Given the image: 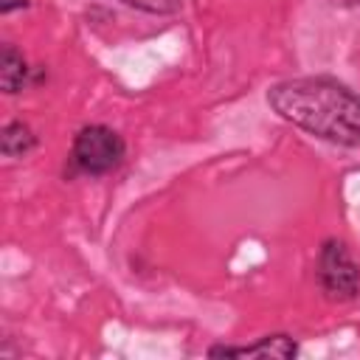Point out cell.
Returning a JSON list of instances; mask_svg holds the SVG:
<instances>
[{
	"mask_svg": "<svg viewBox=\"0 0 360 360\" xmlns=\"http://www.w3.org/2000/svg\"><path fill=\"white\" fill-rule=\"evenodd\" d=\"M132 8H141V11H149V14H174L183 0H121Z\"/></svg>",
	"mask_w": 360,
	"mask_h": 360,
	"instance_id": "obj_7",
	"label": "cell"
},
{
	"mask_svg": "<svg viewBox=\"0 0 360 360\" xmlns=\"http://www.w3.org/2000/svg\"><path fill=\"white\" fill-rule=\"evenodd\" d=\"M270 107L290 124L340 146H360V96L326 76L287 79L267 90Z\"/></svg>",
	"mask_w": 360,
	"mask_h": 360,
	"instance_id": "obj_1",
	"label": "cell"
},
{
	"mask_svg": "<svg viewBox=\"0 0 360 360\" xmlns=\"http://www.w3.org/2000/svg\"><path fill=\"white\" fill-rule=\"evenodd\" d=\"M335 6H360V0H332Z\"/></svg>",
	"mask_w": 360,
	"mask_h": 360,
	"instance_id": "obj_9",
	"label": "cell"
},
{
	"mask_svg": "<svg viewBox=\"0 0 360 360\" xmlns=\"http://www.w3.org/2000/svg\"><path fill=\"white\" fill-rule=\"evenodd\" d=\"M25 59L22 53H17L14 45H3V56H0V84L6 93H17L25 84Z\"/></svg>",
	"mask_w": 360,
	"mask_h": 360,
	"instance_id": "obj_5",
	"label": "cell"
},
{
	"mask_svg": "<svg viewBox=\"0 0 360 360\" xmlns=\"http://www.w3.org/2000/svg\"><path fill=\"white\" fill-rule=\"evenodd\" d=\"M211 357H292L295 343L287 335H267L250 346H214Z\"/></svg>",
	"mask_w": 360,
	"mask_h": 360,
	"instance_id": "obj_4",
	"label": "cell"
},
{
	"mask_svg": "<svg viewBox=\"0 0 360 360\" xmlns=\"http://www.w3.org/2000/svg\"><path fill=\"white\" fill-rule=\"evenodd\" d=\"M34 143H37V138L22 121H11V124L3 127L0 149H3L6 158H22V155H28L34 149Z\"/></svg>",
	"mask_w": 360,
	"mask_h": 360,
	"instance_id": "obj_6",
	"label": "cell"
},
{
	"mask_svg": "<svg viewBox=\"0 0 360 360\" xmlns=\"http://www.w3.org/2000/svg\"><path fill=\"white\" fill-rule=\"evenodd\" d=\"M318 281L323 292L335 301H349L360 290V267L352 259L349 248L338 239H329L318 256Z\"/></svg>",
	"mask_w": 360,
	"mask_h": 360,
	"instance_id": "obj_3",
	"label": "cell"
},
{
	"mask_svg": "<svg viewBox=\"0 0 360 360\" xmlns=\"http://www.w3.org/2000/svg\"><path fill=\"white\" fill-rule=\"evenodd\" d=\"M20 6H25V0H3V3H0V11L8 14V11H14V8H20Z\"/></svg>",
	"mask_w": 360,
	"mask_h": 360,
	"instance_id": "obj_8",
	"label": "cell"
},
{
	"mask_svg": "<svg viewBox=\"0 0 360 360\" xmlns=\"http://www.w3.org/2000/svg\"><path fill=\"white\" fill-rule=\"evenodd\" d=\"M73 166L84 174H107L124 160V141L115 129L104 124L84 127L70 149Z\"/></svg>",
	"mask_w": 360,
	"mask_h": 360,
	"instance_id": "obj_2",
	"label": "cell"
}]
</instances>
